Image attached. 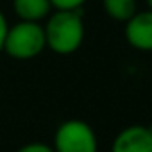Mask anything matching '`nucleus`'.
Instances as JSON below:
<instances>
[{
    "label": "nucleus",
    "mask_w": 152,
    "mask_h": 152,
    "mask_svg": "<svg viewBox=\"0 0 152 152\" xmlns=\"http://www.w3.org/2000/svg\"><path fill=\"white\" fill-rule=\"evenodd\" d=\"M54 11L50 0H13V13L18 20L43 22Z\"/></svg>",
    "instance_id": "obj_6"
},
{
    "label": "nucleus",
    "mask_w": 152,
    "mask_h": 152,
    "mask_svg": "<svg viewBox=\"0 0 152 152\" xmlns=\"http://www.w3.org/2000/svg\"><path fill=\"white\" fill-rule=\"evenodd\" d=\"M47 47L59 54L68 56L79 50L84 41V20L81 9H54L43 25Z\"/></svg>",
    "instance_id": "obj_1"
},
{
    "label": "nucleus",
    "mask_w": 152,
    "mask_h": 152,
    "mask_svg": "<svg viewBox=\"0 0 152 152\" xmlns=\"http://www.w3.org/2000/svg\"><path fill=\"white\" fill-rule=\"evenodd\" d=\"M127 43L141 52H152V9L136 11L125 22Z\"/></svg>",
    "instance_id": "obj_4"
},
{
    "label": "nucleus",
    "mask_w": 152,
    "mask_h": 152,
    "mask_svg": "<svg viewBox=\"0 0 152 152\" xmlns=\"http://www.w3.org/2000/svg\"><path fill=\"white\" fill-rule=\"evenodd\" d=\"M52 148L54 152H99V140L90 124L72 118L56 129Z\"/></svg>",
    "instance_id": "obj_3"
},
{
    "label": "nucleus",
    "mask_w": 152,
    "mask_h": 152,
    "mask_svg": "<svg viewBox=\"0 0 152 152\" xmlns=\"http://www.w3.org/2000/svg\"><path fill=\"white\" fill-rule=\"evenodd\" d=\"M16 152H54V148L52 145H47L43 141H31V143L22 145Z\"/></svg>",
    "instance_id": "obj_9"
},
{
    "label": "nucleus",
    "mask_w": 152,
    "mask_h": 152,
    "mask_svg": "<svg viewBox=\"0 0 152 152\" xmlns=\"http://www.w3.org/2000/svg\"><path fill=\"white\" fill-rule=\"evenodd\" d=\"M106 15L115 20L125 23L136 13V0H102Z\"/></svg>",
    "instance_id": "obj_7"
},
{
    "label": "nucleus",
    "mask_w": 152,
    "mask_h": 152,
    "mask_svg": "<svg viewBox=\"0 0 152 152\" xmlns=\"http://www.w3.org/2000/svg\"><path fill=\"white\" fill-rule=\"evenodd\" d=\"M147 6H148V9H152V0H147Z\"/></svg>",
    "instance_id": "obj_11"
},
{
    "label": "nucleus",
    "mask_w": 152,
    "mask_h": 152,
    "mask_svg": "<svg viewBox=\"0 0 152 152\" xmlns=\"http://www.w3.org/2000/svg\"><path fill=\"white\" fill-rule=\"evenodd\" d=\"M47 48L45 31L39 22L18 20L15 25L7 27L2 52L18 61H29L39 56Z\"/></svg>",
    "instance_id": "obj_2"
},
{
    "label": "nucleus",
    "mask_w": 152,
    "mask_h": 152,
    "mask_svg": "<svg viewBox=\"0 0 152 152\" xmlns=\"http://www.w3.org/2000/svg\"><path fill=\"white\" fill-rule=\"evenodd\" d=\"M7 18L6 15L2 13V9H0V52H2V47H4V38H6V32H7Z\"/></svg>",
    "instance_id": "obj_10"
},
{
    "label": "nucleus",
    "mask_w": 152,
    "mask_h": 152,
    "mask_svg": "<svg viewBox=\"0 0 152 152\" xmlns=\"http://www.w3.org/2000/svg\"><path fill=\"white\" fill-rule=\"evenodd\" d=\"M88 0H50L54 9H81Z\"/></svg>",
    "instance_id": "obj_8"
},
{
    "label": "nucleus",
    "mask_w": 152,
    "mask_h": 152,
    "mask_svg": "<svg viewBox=\"0 0 152 152\" xmlns=\"http://www.w3.org/2000/svg\"><path fill=\"white\" fill-rule=\"evenodd\" d=\"M111 152H152V127L129 125L122 129L113 140Z\"/></svg>",
    "instance_id": "obj_5"
}]
</instances>
